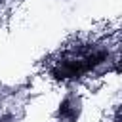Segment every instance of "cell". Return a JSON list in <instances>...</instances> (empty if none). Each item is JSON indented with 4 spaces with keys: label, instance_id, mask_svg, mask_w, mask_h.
Wrapping results in <instances>:
<instances>
[{
    "label": "cell",
    "instance_id": "obj_1",
    "mask_svg": "<svg viewBox=\"0 0 122 122\" xmlns=\"http://www.w3.org/2000/svg\"><path fill=\"white\" fill-rule=\"evenodd\" d=\"M59 114H61L63 118H67V120H72V118L76 116V111H74V109L71 107V103H69V99L61 103V107H59Z\"/></svg>",
    "mask_w": 122,
    "mask_h": 122
},
{
    "label": "cell",
    "instance_id": "obj_2",
    "mask_svg": "<svg viewBox=\"0 0 122 122\" xmlns=\"http://www.w3.org/2000/svg\"><path fill=\"white\" fill-rule=\"evenodd\" d=\"M0 2H2V0H0Z\"/></svg>",
    "mask_w": 122,
    "mask_h": 122
}]
</instances>
